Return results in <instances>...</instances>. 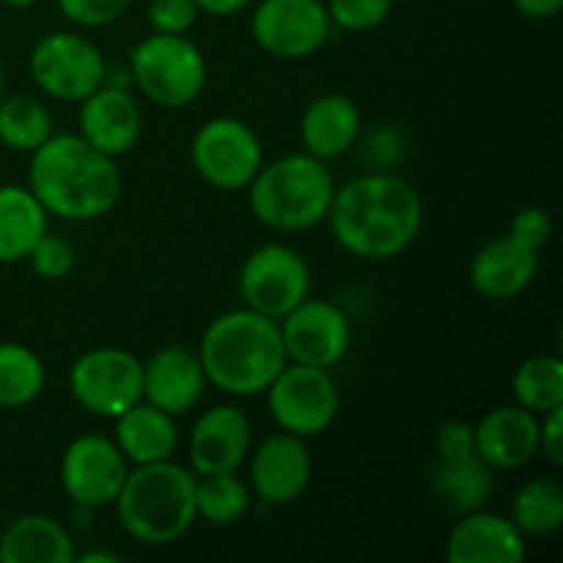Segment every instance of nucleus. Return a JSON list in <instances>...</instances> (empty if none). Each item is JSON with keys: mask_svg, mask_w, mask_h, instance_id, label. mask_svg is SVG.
<instances>
[{"mask_svg": "<svg viewBox=\"0 0 563 563\" xmlns=\"http://www.w3.org/2000/svg\"><path fill=\"white\" fill-rule=\"evenodd\" d=\"M75 542L47 515L16 517L0 537V563H71Z\"/></svg>", "mask_w": 563, "mask_h": 563, "instance_id": "nucleus-24", "label": "nucleus"}, {"mask_svg": "<svg viewBox=\"0 0 563 563\" xmlns=\"http://www.w3.org/2000/svg\"><path fill=\"white\" fill-rule=\"evenodd\" d=\"M192 168L218 190H245L264 165L262 137L234 115H218L198 126L190 143Z\"/></svg>", "mask_w": 563, "mask_h": 563, "instance_id": "nucleus-8", "label": "nucleus"}, {"mask_svg": "<svg viewBox=\"0 0 563 563\" xmlns=\"http://www.w3.org/2000/svg\"><path fill=\"white\" fill-rule=\"evenodd\" d=\"M253 445L251 418L234 405H218L201 412L190 432L192 473L236 471L247 460Z\"/></svg>", "mask_w": 563, "mask_h": 563, "instance_id": "nucleus-16", "label": "nucleus"}, {"mask_svg": "<svg viewBox=\"0 0 563 563\" xmlns=\"http://www.w3.org/2000/svg\"><path fill=\"white\" fill-rule=\"evenodd\" d=\"M113 421L115 445L135 465L170 460L176 445H179V429H176L174 416L143 399L132 405L130 410L121 412L119 418H113Z\"/></svg>", "mask_w": 563, "mask_h": 563, "instance_id": "nucleus-23", "label": "nucleus"}, {"mask_svg": "<svg viewBox=\"0 0 563 563\" xmlns=\"http://www.w3.org/2000/svg\"><path fill=\"white\" fill-rule=\"evenodd\" d=\"M113 506L132 539L170 544L196 522V473L170 460L135 465Z\"/></svg>", "mask_w": 563, "mask_h": 563, "instance_id": "nucleus-4", "label": "nucleus"}, {"mask_svg": "<svg viewBox=\"0 0 563 563\" xmlns=\"http://www.w3.org/2000/svg\"><path fill=\"white\" fill-rule=\"evenodd\" d=\"M3 82H5V71H3V60H0V97H3Z\"/></svg>", "mask_w": 563, "mask_h": 563, "instance_id": "nucleus-43", "label": "nucleus"}, {"mask_svg": "<svg viewBox=\"0 0 563 563\" xmlns=\"http://www.w3.org/2000/svg\"><path fill=\"white\" fill-rule=\"evenodd\" d=\"M361 108L346 93H322L302 110L300 141L306 152L322 163L350 152L361 137Z\"/></svg>", "mask_w": 563, "mask_h": 563, "instance_id": "nucleus-22", "label": "nucleus"}, {"mask_svg": "<svg viewBox=\"0 0 563 563\" xmlns=\"http://www.w3.org/2000/svg\"><path fill=\"white\" fill-rule=\"evenodd\" d=\"M69 390L91 416L119 418L143 399V363L119 346H97L71 363Z\"/></svg>", "mask_w": 563, "mask_h": 563, "instance_id": "nucleus-10", "label": "nucleus"}, {"mask_svg": "<svg viewBox=\"0 0 563 563\" xmlns=\"http://www.w3.org/2000/svg\"><path fill=\"white\" fill-rule=\"evenodd\" d=\"M36 0H0V5H5V9H27V5H33Z\"/></svg>", "mask_w": 563, "mask_h": 563, "instance_id": "nucleus-42", "label": "nucleus"}, {"mask_svg": "<svg viewBox=\"0 0 563 563\" xmlns=\"http://www.w3.org/2000/svg\"><path fill=\"white\" fill-rule=\"evenodd\" d=\"M264 394L278 429L302 440L322 434L341 410L339 385L328 368L306 363H286Z\"/></svg>", "mask_w": 563, "mask_h": 563, "instance_id": "nucleus-7", "label": "nucleus"}, {"mask_svg": "<svg viewBox=\"0 0 563 563\" xmlns=\"http://www.w3.org/2000/svg\"><path fill=\"white\" fill-rule=\"evenodd\" d=\"M130 473V460L121 454L115 440L102 434H80L66 445L60 456L58 478L66 498L80 509L113 506Z\"/></svg>", "mask_w": 563, "mask_h": 563, "instance_id": "nucleus-12", "label": "nucleus"}, {"mask_svg": "<svg viewBox=\"0 0 563 563\" xmlns=\"http://www.w3.org/2000/svg\"><path fill=\"white\" fill-rule=\"evenodd\" d=\"M198 5V11H207V14L214 16H229L236 14V11L245 9L251 0H192Z\"/></svg>", "mask_w": 563, "mask_h": 563, "instance_id": "nucleus-40", "label": "nucleus"}, {"mask_svg": "<svg viewBox=\"0 0 563 563\" xmlns=\"http://www.w3.org/2000/svg\"><path fill=\"white\" fill-rule=\"evenodd\" d=\"M511 3L528 20H550L559 14L563 0H511Z\"/></svg>", "mask_w": 563, "mask_h": 563, "instance_id": "nucleus-39", "label": "nucleus"}, {"mask_svg": "<svg viewBox=\"0 0 563 563\" xmlns=\"http://www.w3.org/2000/svg\"><path fill=\"white\" fill-rule=\"evenodd\" d=\"M539 264H542L539 251L526 247L515 236L504 234L478 247L471 269H467V278H471L476 295H482L484 300L500 302L522 295L537 278Z\"/></svg>", "mask_w": 563, "mask_h": 563, "instance_id": "nucleus-19", "label": "nucleus"}, {"mask_svg": "<svg viewBox=\"0 0 563 563\" xmlns=\"http://www.w3.org/2000/svg\"><path fill=\"white\" fill-rule=\"evenodd\" d=\"M44 363L20 341H0V407L16 410L44 390Z\"/></svg>", "mask_w": 563, "mask_h": 563, "instance_id": "nucleus-28", "label": "nucleus"}, {"mask_svg": "<svg viewBox=\"0 0 563 563\" xmlns=\"http://www.w3.org/2000/svg\"><path fill=\"white\" fill-rule=\"evenodd\" d=\"M47 218L31 187L0 185V264L25 262L47 234Z\"/></svg>", "mask_w": 563, "mask_h": 563, "instance_id": "nucleus-25", "label": "nucleus"}, {"mask_svg": "<svg viewBox=\"0 0 563 563\" xmlns=\"http://www.w3.org/2000/svg\"><path fill=\"white\" fill-rule=\"evenodd\" d=\"M330 25L322 0H262L251 20L258 47L284 60L317 53L328 42Z\"/></svg>", "mask_w": 563, "mask_h": 563, "instance_id": "nucleus-13", "label": "nucleus"}, {"mask_svg": "<svg viewBox=\"0 0 563 563\" xmlns=\"http://www.w3.org/2000/svg\"><path fill=\"white\" fill-rule=\"evenodd\" d=\"M251 509V487L236 471L196 476V517L212 526H234Z\"/></svg>", "mask_w": 563, "mask_h": 563, "instance_id": "nucleus-31", "label": "nucleus"}, {"mask_svg": "<svg viewBox=\"0 0 563 563\" xmlns=\"http://www.w3.org/2000/svg\"><path fill=\"white\" fill-rule=\"evenodd\" d=\"M328 16L344 31H372L390 16L394 0H328Z\"/></svg>", "mask_w": 563, "mask_h": 563, "instance_id": "nucleus-32", "label": "nucleus"}, {"mask_svg": "<svg viewBox=\"0 0 563 563\" xmlns=\"http://www.w3.org/2000/svg\"><path fill=\"white\" fill-rule=\"evenodd\" d=\"M324 220L346 253L385 262L416 242L423 225V201L405 176L374 170L335 187Z\"/></svg>", "mask_w": 563, "mask_h": 563, "instance_id": "nucleus-1", "label": "nucleus"}, {"mask_svg": "<svg viewBox=\"0 0 563 563\" xmlns=\"http://www.w3.org/2000/svg\"><path fill=\"white\" fill-rule=\"evenodd\" d=\"M27 69L36 86L60 102H82L88 93L104 86L108 77L102 49L71 31H55L38 38L27 58Z\"/></svg>", "mask_w": 563, "mask_h": 563, "instance_id": "nucleus-9", "label": "nucleus"}, {"mask_svg": "<svg viewBox=\"0 0 563 563\" xmlns=\"http://www.w3.org/2000/svg\"><path fill=\"white\" fill-rule=\"evenodd\" d=\"M313 462L306 440L275 432L258 443L251 460V489L267 506H286L302 498L311 484Z\"/></svg>", "mask_w": 563, "mask_h": 563, "instance_id": "nucleus-15", "label": "nucleus"}, {"mask_svg": "<svg viewBox=\"0 0 563 563\" xmlns=\"http://www.w3.org/2000/svg\"><path fill=\"white\" fill-rule=\"evenodd\" d=\"M550 234H553V220H550L548 209L522 207L511 214L509 236H515L526 247H533V251L542 253V247L550 242Z\"/></svg>", "mask_w": 563, "mask_h": 563, "instance_id": "nucleus-35", "label": "nucleus"}, {"mask_svg": "<svg viewBox=\"0 0 563 563\" xmlns=\"http://www.w3.org/2000/svg\"><path fill=\"white\" fill-rule=\"evenodd\" d=\"M130 0H58L60 14L80 27H102L119 20Z\"/></svg>", "mask_w": 563, "mask_h": 563, "instance_id": "nucleus-34", "label": "nucleus"}, {"mask_svg": "<svg viewBox=\"0 0 563 563\" xmlns=\"http://www.w3.org/2000/svg\"><path fill=\"white\" fill-rule=\"evenodd\" d=\"M526 559V533L511 517L493 511H467L445 539L449 563H520Z\"/></svg>", "mask_w": 563, "mask_h": 563, "instance_id": "nucleus-18", "label": "nucleus"}, {"mask_svg": "<svg viewBox=\"0 0 563 563\" xmlns=\"http://www.w3.org/2000/svg\"><path fill=\"white\" fill-rule=\"evenodd\" d=\"M511 520L526 537H550L563 526V487L555 478H533L517 489Z\"/></svg>", "mask_w": 563, "mask_h": 563, "instance_id": "nucleus-29", "label": "nucleus"}, {"mask_svg": "<svg viewBox=\"0 0 563 563\" xmlns=\"http://www.w3.org/2000/svg\"><path fill=\"white\" fill-rule=\"evenodd\" d=\"M143 132V113L137 99L121 86H99L80 102V132L93 148L108 157L130 152Z\"/></svg>", "mask_w": 563, "mask_h": 563, "instance_id": "nucleus-17", "label": "nucleus"}, {"mask_svg": "<svg viewBox=\"0 0 563 563\" xmlns=\"http://www.w3.org/2000/svg\"><path fill=\"white\" fill-rule=\"evenodd\" d=\"M27 187L47 214L86 223L119 203L124 181L115 159L93 148L86 137L77 132H53L31 152Z\"/></svg>", "mask_w": 563, "mask_h": 563, "instance_id": "nucleus-2", "label": "nucleus"}, {"mask_svg": "<svg viewBox=\"0 0 563 563\" xmlns=\"http://www.w3.org/2000/svg\"><path fill=\"white\" fill-rule=\"evenodd\" d=\"M539 451L553 467L563 465V405L539 416Z\"/></svg>", "mask_w": 563, "mask_h": 563, "instance_id": "nucleus-38", "label": "nucleus"}, {"mask_svg": "<svg viewBox=\"0 0 563 563\" xmlns=\"http://www.w3.org/2000/svg\"><path fill=\"white\" fill-rule=\"evenodd\" d=\"M198 5L192 0H152L148 22L157 33H187L198 20Z\"/></svg>", "mask_w": 563, "mask_h": 563, "instance_id": "nucleus-36", "label": "nucleus"}, {"mask_svg": "<svg viewBox=\"0 0 563 563\" xmlns=\"http://www.w3.org/2000/svg\"><path fill=\"white\" fill-rule=\"evenodd\" d=\"M198 361L207 383L231 396L264 394L289 363L278 322L253 308H234L212 319L203 330Z\"/></svg>", "mask_w": 563, "mask_h": 563, "instance_id": "nucleus-3", "label": "nucleus"}, {"mask_svg": "<svg viewBox=\"0 0 563 563\" xmlns=\"http://www.w3.org/2000/svg\"><path fill=\"white\" fill-rule=\"evenodd\" d=\"M27 262H31L33 273L44 280H60L75 269V247L64 240V236L44 234L42 240L33 245V251L27 253Z\"/></svg>", "mask_w": 563, "mask_h": 563, "instance_id": "nucleus-33", "label": "nucleus"}, {"mask_svg": "<svg viewBox=\"0 0 563 563\" xmlns=\"http://www.w3.org/2000/svg\"><path fill=\"white\" fill-rule=\"evenodd\" d=\"M473 438L493 471H515L539 454V416L520 405L495 407L473 427Z\"/></svg>", "mask_w": 563, "mask_h": 563, "instance_id": "nucleus-21", "label": "nucleus"}, {"mask_svg": "<svg viewBox=\"0 0 563 563\" xmlns=\"http://www.w3.org/2000/svg\"><path fill=\"white\" fill-rule=\"evenodd\" d=\"M311 291L308 262L284 242L258 245L240 269V295L245 308L275 319L300 306Z\"/></svg>", "mask_w": 563, "mask_h": 563, "instance_id": "nucleus-11", "label": "nucleus"}, {"mask_svg": "<svg viewBox=\"0 0 563 563\" xmlns=\"http://www.w3.org/2000/svg\"><path fill=\"white\" fill-rule=\"evenodd\" d=\"M434 454L440 462L465 460V456L476 454V438H473L471 423L445 421L434 434Z\"/></svg>", "mask_w": 563, "mask_h": 563, "instance_id": "nucleus-37", "label": "nucleus"}, {"mask_svg": "<svg viewBox=\"0 0 563 563\" xmlns=\"http://www.w3.org/2000/svg\"><path fill=\"white\" fill-rule=\"evenodd\" d=\"M207 374L198 352L185 346H165L143 363V401L168 416H185L201 401Z\"/></svg>", "mask_w": 563, "mask_h": 563, "instance_id": "nucleus-20", "label": "nucleus"}, {"mask_svg": "<svg viewBox=\"0 0 563 563\" xmlns=\"http://www.w3.org/2000/svg\"><path fill=\"white\" fill-rule=\"evenodd\" d=\"M53 135V115L31 93L0 97V143L11 152H36Z\"/></svg>", "mask_w": 563, "mask_h": 563, "instance_id": "nucleus-27", "label": "nucleus"}, {"mask_svg": "<svg viewBox=\"0 0 563 563\" xmlns=\"http://www.w3.org/2000/svg\"><path fill=\"white\" fill-rule=\"evenodd\" d=\"M130 75L137 91L159 108H187L207 86V58L185 33H157L130 53Z\"/></svg>", "mask_w": 563, "mask_h": 563, "instance_id": "nucleus-6", "label": "nucleus"}, {"mask_svg": "<svg viewBox=\"0 0 563 563\" xmlns=\"http://www.w3.org/2000/svg\"><path fill=\"white\" fill-rule=\"evenodd\" d=\"M80 563H119V555L108 553V550H91V553L75 555Z\"/></svg>", "mask_w": 563, "mask_h": 563, "instance_id": "nucleus-41", "label": "nucleus"}, {"mask_svg": "<svg viewBox=\"0 0 563 563\" xmlns=\"http://www.w3.org/2000/svg\"><path fill=\"white\" fill-rule=\"evenodd\" d=\"M511 394L517 405L544 416L563 405V361L559 355L528 357L511 377Z\"/></svg>", "mask_w": 563, "mask_h": 563, "instance_id": "nucleus-30", "label": "nucleus"}, {"mask_svg": "<svg viewBox=\"0 0 563 563\" xmlns=\"http://www.w3.org/2000/svg\"><path fill=\"white\" fill-rule=\"evenodd\" d=\"M432 493L456 515L484 509L495 493V471L478 454L451 462L438 460L432 471Z\"/></svg>", "mask_w": 563, "mask_h": 563, "instance_id": "nucleus-26", "label": "nucleus"}, {"mask_svg": "<svg viewBox=\"0 0 563 563\" xmlns=\"http://www.w3.org/2000/svg\"><path fill=\"white\" fill-rule=\"evenodd\" d=\"M286 361L330 368L350 352L352 328L344 308L330 300H306L278 319Z\"/></svg>", "mask_w": 563, "mask_h": 563, "instance_id": "nucleus-14", "label": "nucleus"}, {"mask_svg": "<svg viewBox=\"0 0 563 563\" xmlns=\"http://www.w3.org/2000/svg\"><path fill=\"white\" fill-rule=\"evenodd\" d=\"M245 190L258 223L275 231H306L328 218L335 181L322 159L302 152L262 165Z\"/></svg>", "mask_w": 563, "mask_h": 563, "instance_id": "nucleus-5", "label": "nucleus"}]
</instances>
